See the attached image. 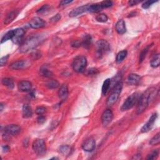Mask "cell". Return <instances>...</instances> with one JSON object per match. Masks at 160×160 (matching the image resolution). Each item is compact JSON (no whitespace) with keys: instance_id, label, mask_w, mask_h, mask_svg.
I'll list each match as a JSON object with an SVG mask.
<instances>
[{"instance_id":"obj_15","label":"cell","mask_w":160,"mask_h":160,"mask_svg":"<svg viewBox=\"0 0 160 160\" xmlns=\"http://www.w3.org/2000/svg\"><path fill=\"white\" fill-rule=\"evenodd\" d=\"M88 4H86V5H83L80 6L78 8H77L71 11L70 14H69V16L73 18V17H76L80 15V14H82L83 13L87 12V9H88Z\"/></svg>"},{"instance_id":"obj_32","label":"cell","mask_w":160,"mask_h":160,"mask_svg":"<svg viewBox=\"0 0 160 160\" xmlns=\"http://www.w3.org/2000/svg\"><path fill=\"white\" fill-rule=\"evenodd\" d=\"M46 86L48 87V88L50 89H55L60 86V84L56 80H51L48 82Z\"/></svg>"},{"instance_id":"obj_47","label":"cell","mask_w":160,"mask_h":160,"mask_svg":"<svg viewBox=\"0 0 160 160\" xmlns=\"http://www.w3.org/2000/svg\"><path fill=\"white\" fill-rule=\"evenodd\" d=\"M132 159H142L141 154H138L134 155V156L133 157V158H132Z\"/></svg>"},{"instance_id":"obj_17","label":"cell","mask_w":160,"mask_h":160,"mask_svg":"<svg viewBox=\"0 0 160 160\" xmlns=\"http://www.w3.org/2000/svg\"><path fill=\"white\" fill-rule=\"evenodd\" d=\"M141 81V77L137 74H130L127 79L128 84L130 85H137Z\"/></svg>"},{"instance_id":"obj_30","label":"cell","mask_w":160,"mask_h":160,"mask_svg":"<svg viewBox=\"0 0 160 160\" xmlns=\"http://www.w3.org/2000/svg\"><path fill=\"white\" fill-rule=\"evenodd\" d=\"M110 85H111V80L110 79L108 78L104 81V83L103 84V86H102V93L104 95H106V93H107L108 91L109 90Z\"/></svg>"},{"instance_id":"obj_22","label":"cell","mask_w":160,"mask_h":160,"mask_svg":"<svg viewBox=\"0 0 160 160\" xmlns=\"http://www.w3.org/2000/svg\"><path fill=\"white\" fill-rule=\"evenodd\" d=\"M18 14L19 11L17 10H14L11 11V13H9L6 17V18L4 19V23L5 24V25H8V24L11 23L14 19L18 16Z\"/></svg>"},{"instance_id":"obj_38","label":"cell","mask_w":160,"mask_h":160,"mask_svg":"<svg viewBox=\"0 0 160 160\" xmlns=\"http://www.w3.org/2000/svg\"><path fill=\"white\" fill-rule=\"evenodd\" d=\"M155 1H151V0H149V1H145L143 4H142V8L143 9H148L149 8L150 6H151L153 3H154Z\"/></svg>"},{"instance_id":"obj_9","label":"cell","mask_w":160,"mask_h":160,"mask_svg":"<svg viewBox=\"0 0 160 160\" xmlns=\"http://www.w3.org/2000/svg\"><path fill=\"white\" fill-rule=\"evenodd\" d=\"M158 118V114L154 113H153L151 117L149 118L148 122L145 124L143 127H142V129H141V132L142 133H147L149 131L151 130L153 127V124L155 122V121Z\"/></svg>"},{"instance_id":"obj_10","label":"cell","mask_w":160,"mask_h":160,"mask_svg":"<svg viewBox=\"0 0 160 160\" xmlns=\"http://www.w3.org/2000/svg\"><path fill=\"white\" fill-rule=\"evenodd\" d=\"M25 31L23 28H17L14 30V34L12 38V41L15 44H21L23 38L25 35Z\"/></svg>"},{"instance_id":"obj_5","label":"cell","mask_w":160,"mask_h":160,"mask_svg":"<svg viewBox=\"0 0 160 160\" xmlns=\"http://www.w3.org/2000/svg\"><path fill=\"white\" fill-rule=\"evenodd\" d=\"M140 95L139 93H134L130 95L128 98L125 100L124 103L122 106V111H127L132 109L134 106L138 104L139 99L140 98Z\"/></svg>"},{"instance_id":"obj_37","label":"cell","mask_w":160,"mask_h":160,"mask_svg":"<svg viewBox=\"0 0 160 160\" xmlns=\"http://www.w3.org/2000/svg\"><path fill=\"white\" fill-rule=\"evenodd\" d=\"M48 9H49V6L48 5V4H45L44 6H43L41 8H40L37 11V13L38 14H44L45 13L46 11H48Z\"/></svg>"},{"instance_id":"obj_48","label":"cell","mask_w":160,"mask_h":160,"mask_svg":"<svg viewBox=\"0 0 160 160\" xmlns=\"http://www.w3.org/2000/svg\"><path fill=\"white\" fill-rule=\"evenodd\" d=\"M0 107H1V109H0V110H1V111H3V103H1V105H0Z\"/></svg>"},{"instance_id":"obj_4","label":"cell","mask_w":160,"mask_h":160,"mask_svg":"<svg viewBox=\"0 0 160 160\" xmlns=\"http://www.w3.org/2000/svg\"><path fill=\"white\" fill-rule=\"evenodd\" d=\"M87 66L86 58L84 56H76L73 63V70L80 73L85 71L86 67Z\"/></svg>"},{"instance_id":"obj_12","label":"cell","mask_w":160,"mask_h":160,"mask_svg":"<svg viewBox=\"0 0 160 160\" xmlns=\"http://www.w3.org/2000/svg\"><path fill=\"white\" fill-rule=\"evenodd\" d=\"M96 147L95 140L93 138H89L86 139L82 144V148L87 152L93 151Z\"/></svg>"},{"instance_id":"obj_24","label":"cell","mask_w":160,"mask_h":160,"mask_svg":"<svg viewBox=\"0 0 160 160\" xmlns=\"http://www.w3.org/2000/svg\"><path fill=\"white\" fill-rule=\"evenodd\" d=\"M60 152L63 156H69L72 152V148L68 145H63L60 148Z\"/></svg>"},{"instance_id":"obj_34","label":"cell","mask_w":160,"mask_h":160,"mask_svg":"<svg viewBox=\"0 0 160 160\" xmlns=\"http://www.w3.org/2000/svg\"><path fill=\"white\" fill-rule=\"evenodd\" d=\"M96 20L98 21V22H100V23H105L108 21V17L107 16V15L105 14H103V13H101V14H98V16H96Z\"/></svg>"},{"instance_id":"obj_14","label":"cell","mask_w":160,"mask_h":160,"mask_svg":"<svg viewBox=\"0 0 160 160\" xmlns=\"http://www.w3.org/2000/svg\"><path fill=\"white\" fill-rule=\"evenodd\" d=\"M29 66H30V63L28 61L26 60H18L13 63L9 68L13 70H19L26 68Z\"/></svg>"},{"instance_id":"obj_26","label":"cell","mask_w":160,"mask_h":160,"mask_svg":"<svg viewBox=\"0 0 160 160\" xmlns=\"http://www.w3.org/2000/svg\"><path fill=\"white\" fill-rule=\"evenodd\" d=\"M127 55H128V52L127 50H123L119 52L118 53L117 56H116V62H117L118 63H122L124 60V58H126V57H127Z\"/></svg>"},{"instance_id":"obj_25","label":"cell","mask_w":160,"mask_h":160,"mask_svg":"<svg viewBox=\"0 0 160 160\" xmlns=\"http://www.w3.org/2000/svg\"><path fill=\"white\" fill-rule=\"evenodd\" d=\"M1 83L4 86H6L7 88H8L9 89H10V90L13 89L14 86L13 80L11 78H3L1 81Z\"/></svg>"},{"instance_id":"obj_1","label":"cell","mask_w":160,"mask_h":160,"mask_svg":"<svg viewBox=\"0 0 160 160\" xmlns=\"http://www.w3.org/2000/svg\"><path fill=\"white\" fill-rule=\"evenodd\" d=\"M45 35H38L28 38L23 41L19 47V51L21 53H27L29 51L34 50L37 46L45 41Z\"/></svg>"},{"instance_id":"obj_19","label":"cell","mask_w":160,"mask_h":160,"mask_svg":"<svg viewBox=\"0 0 160 160\" xmlns=\"http://www.w3.org/2000/svg\"><path fill=\"white\" fill-rule=\"evenodd\" d=\"M68 86L66 85H63L61 86V88L58 92V95H59L60 98L64 101L66 100V98L68 96Z\"/></svg>"},{"instance_id":"obj_33","label":"cell","mask_w":160,"mask_h":160,"mask_svg":"<svg viewBox=\"0 0 160 160\" xmlns=\"http://www.w3.org/2000/svg\"><path fill=\"white\" fill-rule=\"evenodd\" d=\"M160 143V134L158 133L156 135L154 136L153 138H152L150 140L149 144L152 145V146H154V145H158Z\"/></svg>"},{"instance_id":"obj_29","label":"cell","mask_w":160,"mask_h":160,"mask_svg":"<svg viewBox=\"0 0 160 160\" xmlns=\"http://www.w3.org/2000/svg\"><path fill=\"white\" fill-rule=\"evenodd\" d=\"M151 45H148L147 46L146 48H144V49L143 50V51H142V53H140V55H139V63H142L144 61V58H146L148 53V51L149 50V48H151Z\"/></svg>"},{"instance_id":"obj_16","label":"cell","mask_w":160,"mask_h":160,"mask_svg":"<svg viewBox=\"0 0 160 160\" xmlns=\"http://www.w3.org/2000/svg\"><path fill=\"white\" fill-rule=\"evenodd\" d=\"M32 88V85L29 81H21L18 84V90L21 92H29Z\"/></svg>"},{"instance_id":"obj_2","label":"cell","mask_w":160,"mask_h":160,"mask_svg":"<svg viewBox=\"0 0 160 160\" xmlns=\"http://www.w3.org/2000/svg\"><path fill=\"white\" fill-rule=\"evenodd\" d=\"M156 89L154 88H150L146 90L143 94L140 96V98L138 102L137 114H140L143 113L146 110L150 103V101L153 99Z\"/></svg>"},{"instance_id":"obj_36","label":"cell","mask_w":160,"mask_h":160,"mask_svg":"<svg viewBox=\"0 0 160 160\" xmlns=\"http://www.w3.org/2000/svg\"><path fill=\"white\" fill-rule=\"evenodd\" d=\"M46 108L44 106H39L36 110V113L38 115H43L45 113H46Z\"/></svg>"},{"instance_id":"obj_13","label":"cell","mask_w":160,"mask_h":160,"mask_svg":"<svg viewBox=\"0 0 160 160\" xmlns=\"http://www.w3.org/2000/svg\"><path fill=\"white\" fill-rule=\"evenodd\" d=\"M30 27L33 29H39L43 28L46 25L45 21L39 17H35L31 19L29 23Z\"/></svg>"},{"instance_id":"obj_41","label":"cell","mask_w":160,"mask_h":160,"mask_svg":"<svg viewBox=\"0 0 160 160\" xmlns=\"http://www.w3.org/2000/svg\"><path fill=\"white\" fill-rule=\"evenodd\" d=\"M98 73V70L96 68H91L87 71L86 75H96Z\"/></svg>"},{"instance_id":"obj_44","label":"cell","mask_w":160,"mask_h":160,"mask_svg":"<svg viewBox=\"0 0 160 160\" xmlns=\"http://www.w3.org/2000/svg\"><path fill=\"white\" fill-rule=\"evenodd\" d=\"M141 3V1H139V0H131V1H129L128 4L129 5L132 6H134L137 5V4Z\"/></svg>"},{"instance_id":"obj_43","label":"cell","mask_w":160,"mask_h":160,"mask_svg":"<svg viewBox=\"0 0 160 160\" xmlns=\"http://www.w3.org/2000/svg\"><path fill=\"white\" fill-rule=\"evenodd\" d=\"M61 19V14H57L56 15H55V16H53L50 20L52 22H56V21H58L60 20V19Z\"/></svg>"},{"instance_id":"obj_8","label":"cell","mask_w":160,"mask_h":160,"mask_svg":"<svg viewBox=\"0 0 160 160\" xmlns=\"http://www.w3.org/2000/svg\"><path fill=\"white\" fill-rule=\"evenodd\" d=\"M4 131L9 136H16L21 132V128L17 124H9L4 127Z\"/></svg>"},{"instance_id":"obj_46","label":"cell","mask_w":160,"mask_h":160,"mask_svg":"<svg viewBox=\"0 0 160 160\" xmlns=\"http://www.w3.org/2000/svg\"><path fill=\"white\" fill-rule=\"evenodd\" d=\"M9 147L8 146H2V149H3V151L4 152V153H6L8 151H9Z\"/></svg>"},{"instance_id":"obj_7","label":"cell","mask_w":160,"mask_h":160,"mask_svg":"<svg viewBox=\"0 0 160 160\" xmlns=\"http://www.w3.org/2000/svg\"><path fill=\"white\" fill-rule=\"evenodd\" d=\"M96 53L100 57L103 56L110 50V45L107 41L105 40H100L96 42Z\"/></svg>"},{"instance_id":"obj_28","label":"cell","mask_w":160,"mask_h":160,"mask_svg":"<svg viewBox=\"0 0 160 160\" xmlns=\"http://www.w3.org/2000/svg\"><path fill=\"white\" fill-rule=\"evenodd\" d=\"M160 63V56L159 54H157L155 55L152 60L151 61V63H150V65H151V67L153 68H158L159 66Z\"/></svg>"},{"instance_id":"obj_40","label":"cell","mask_w":160,"mask_h":160,"mask_svg":"<svg viewBox=\"0 0 160 160\" xmlns=\"http://www.w3.org/2000/svg\"><path fill=\"white\" fill-rule=\"evenodd\" d=\"M8 58H9V55L3 56L1 58V60H0V65H1V66H3L6 64V63L8 60Z\"/></svg>"},{"instance_id":"obj_21","label":"cell","mask_w":160,"mask_h":160,"mask_svg":"<svg viewBox=\"0 0 160 160\" xmlns=\"http://www.w3.org/2000/svg\"><path fill=\"white\" fill-rule=\"evenodd\" d=\"M22 114L24 118H29L33 115V110L31 106L28 105H25L23 106L22 109Z\"/></svg>"},{"instance_id":"obj_45","label":"cell","mask_w":160,"mask_h":160,"mask_svg":"<svg viewBox=\"0 0 160 160\" xmlns=\"http://www.w3.org/2000/svg\"><path fill=\"white\" fill-rule=\"evenodd\" d=\"M73 2V1H67V0H64V1H61L60 3V6H66L67 4H68L70 3H71Z\"/></svg>"},{"instance_id":"obj_11","label":"cell","mask_w":160,"mask_h":160,"mask_svg":"<svg viewBox=\"0 0 160 160\" xmlns=\"http://www.w3.org/2000/svg\"><path fill=\"white\" fill-rule=\"evenodd\" d=\"M113 119V113L112 111L110 110H105L102 114V116H101V122H102V124L104 127H107L112 122Z\"/></svg>"},{"instance_id":"obj_20","label":"cell","mask_w":160,"mask_h":160,"mask_svg":"<svg viewBox=\"0 0 160 160\" xmlns=\"http://www.w3.org/2000/svg\"><path fill=\"white\" fill-rule=\"evenodd\" d=\"M103 6L100 3H96V4H88V9L87 11L90 13H99L101 10H103Z\"/></svg>"},{"instance_id":"obj_18","label":"cell","mask_w":160,"mask_h":160,"mask_svg":"<svg viewBox=\"0 0 160 160\" xmlns=\"http://www.w3.org/2000/svg\"><path fill=\"white\" fill-rule=\"evenodd\" d=\"M116 30L119 35H123L127 31L125 23L123 19H120L116 24Z\"/></svg>"},{"instance_id":"obj_27","label":"cell","mask_w":160,"mask_h":160,"mask_svg":"<svg viewBox=\"0 0 160 160\" xmlns=\"http://www.w3.org/2000/svg\"><path fill=\"white\" fill-rule=\"evenodd\" d=\"M14 30H10L8 31L5 35H4L3 38H1V43L2 44V43H4L7 41L8 40H12V38L14 36Z\"/></svg>"},{"instance_id":"obj_39","label":"cell","mask_w":160,"mask_h":160,"mask_svg":"<svg viewBox=\"0 0 160 160\" xmlns=\"http://www.w3.org/2000/svg\"><path fill=\"white\" fill-rule=\"evenodd\" d=\"M101 4L104 9V8H108L112 6L113 2L111 1H103L102 2H101Z\"/></svg>"},{"instance_id":"obj_31","label":"cell","mask_w":160,"mask_h":160,"mask_svg":"<svg viewBox=\"0 0 160 160\" xmlns=\"http://www.w3.org/2000/svg\"><path fill=\"white\" fill-rule=\"evenodd\" d=\"M40 74L41 76L46 78H50L53 76V73L46 67H43L40 70Z\"/></svg>"},{"instance_id":"obj_23","label":"cell","mask_w":160,"mask_h":160,"mask_svg":"<svg viewBox=\"0 0 160 160\" xmlns=\"http://www.w3.org/2000/svg\"><path fill=\"white\" fill-rule=\"evenodd\" d=\"M91 41H92V38L91 35H85L83 36V38H82V40L80 42L81 46H83L84 48H88L91 44Z\"/></svg>"},{"instance_id":"obj_35","label":"cell","mask_w":160,"mask_h":160,"mask_svg":"<svg viewBox=\"0 0 160 160\" xmlns=\"http://www.w3.org/2000/svg\"><path fill=\"white\" fill-rule=\"evenodd\" d=\"M159 155V150L156 149L154 150L151 153H150L147 158V159H156Z\"/></svg>"},{"instance_id":"obj_3","label":"cell","mask_w":160,"mask_h":160,"mask_svg":"<svg viewBox=\"0 0 160 160\" xmlns=\"http://www.w3.org/2000/svg\"><path fill=\"white\" fill-rule=\"evenodd\" d=\"M122 89L123 83L122 81H119L118 83H116L110 96L108 97V98L107 100V105L108 106L113 105L117 101L121 93H122Z\"/></svg>"},{"instance_id":"obj_6","label":"cell","mask_w":160,"mask_h":160,"mask_svg":"<svg viewBox=\"0 0 160 160\" xmlns=\"http://www.w3.org/2000/svg\"><path fill=\"white\" fill-rule=\"evenodd\" d=\"M33 149L39 156L43 155L46 153V144L44 139H36L33 143Z\"/></svg>"},{"instance_id":"obj_42","label":"cell","mask_w":160,"mask_h":160,"mask_svg":"<svg viewBox=\"0 0 160 160\" xmlns=\"http://www.w3.org/2000/svg\"><path fill=\"white\" fill-rule=\"evenodd\" d=\"M46 121V118L43 115H39V117L37 119V122L39 124H43V123H45Z\"/></svg>"}]
</instances>
